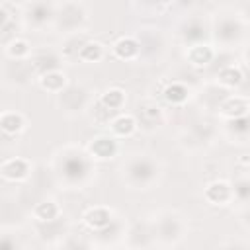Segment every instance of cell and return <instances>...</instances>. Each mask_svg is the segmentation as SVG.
<instances>
[{
	"label": "cell",
	"mask_w": 250,
	"mask_h": 250,
	"mask_svg": "<svg viewBox=\"0 0 250 250\" xmlns=\"http://www.w3.org/2000/svg\"><path fill=\"white\" fill-rule=\"evenodd\" d=\"M16 246H20V242L16 240V236L2 232V236H0V248H16Z\"/></svg>",
	"instance_id": "cell-37"
},
{
	"label": "cell",
	"mask_w": 250,
	"mask_h": 250,
	"mask_svg": "<svg viewBox=\"0 0 250 250\" xmlns=\"http://www.w3.org/2000/svg\"><path fill=\"white\" fill-rule=\"evenodd\" d=\"M148 221H150L156 244L174 246L188 234V221L176 209H160Z\"/></svg>",
	"instance_id": "cell-3"
},
{
	"label": "cell",
	"mask_w": 250,
	"mask_h": 250,
	"mask_svg": "<svg viewBox=\"0 0 250 250\" xmlns=\"http://www.w3.org/2000/svg\"><path fill=\"white\" fill-rule=\"evenodd\" d=\"M203 197L211 205H229V203H232V186L225 180H215V182L207 184Z\"/></svg>",
	"instance_id": "cell-19"
},
{
	"label": "cell",
	"mask_w": 250,
	"mask_h": 250,
	"mask_svg": "<svg viewBox=\"0 0 250 250\" xmlns=\"http://www.w3.org/2000/svg\"><path fill=\"white\" fill-rule=\"evenodd\" d=\"M98 102H100L104 107H107V109L119 113L121 107H123V104H125V92L119 90V88H109V90H105V92L98 98Z\"/></svg>",
	"instance_id": "cell-29"
},
{
	"label": "cell",
	"mask_w": 250,
	"mask_h": 250,
	"mask_svg": "<svg viewBox=\"0 0 250 250\" xmlns=\"http://www.w3.org/2000/svg\"><path fill=\"white\" fill-rule=\"evenodd\" d=\"M29 53H31V47L21 37H12L6 43V55H8V59H27Z\"/></svg>",
	"instance_id": "cell-34"
},
{
	"label": "cell",
	"mask_w": 250,
	"mask_h": 250,
	"mask_svg": "<svg viewBox=\"0 0 250 250\" xmlns=\"http://www.w3.org/2000/svg\"><path fill=\"white\" fill-rule=\"evenodd\" d=\"M4 78L12 86H27L35 74L27 59H10L4 66Z\"/></svg>",
	"instance_id": "cell-13"
},
{
	"label": "cell",
	"mask_w": 250,
	"mask_h": 250,
	"mask_svg": "<svg viewBox=\"0 0 250 250\" xmlns=\"http://www.w3.org/2000/svg\"><path fill=\"white\" fill-rule=\"evenodd\" d=\"M219 115L223 119H234V117L248 115V98L244 94L225 96L219 104Z\"/></svg>",
	"instance_id": "cell-18"
},
{
	"label": "cell",
	"mask_w": 250,
	"mask_h": 250,
	"mask_svg": "<svg viewBox=\"0 0 250 250\" xmlns=\"http://www.w3.org/2000/svg\"><path fill=\"white\" fill-rule=\"evenodd\" d=\"M29 64H31V70L35 74V78H39L41 74L49 72V70H55V68H61V53L53 51V49H47V47H41V49H31L29 57H27Z\"/></svg>",
	"instance_id": "cell-11"
},
{
	"label": "cell",
	"mask_w": 250,
	"mask_h": 250,
	"mask_svg": "<svg viewBox=\"0 0 250 250\" xmlns=\"http://www.w3.org/2000/svg\"><path fill=\"white\" fill-rule=\"evenodd\" d=\"M107 127L115 139H123V137H131L137 131V121H135V115L119 111L113 115V119L107 123Z\"/></svg>",
	"instance_id": "cell-23"
},
{
	"label": "cell",
	"mask_w": 250,
	"mask_h": 250,
	"mask_svg": "<svg viewBox=\"0 0 250 250\" xmlns=\"http://www.w3.org/2000/svg\"><path fill=\"white\" fill-rule=\"evenodd\" d=\"M55 4L51 0H31L23 10V21L27 27L43 29L49 23H53Z\"/></svg>",
	"instance_id": "cell-9"
},
{
	"label": "cell",
	"mask_w": 250,
	"mask_h": 250,
	"mask_svg": "<svg viewBox=\"0 0 250 250\" xmlns=\"http://www.w3.org/2000/svg\"><path fill=\"white\" fill-rule=\"evenodd\" d=\"M209 31L213 35V39L223 45V47H232L236 43H240L246 35V20L240 18L234 12H219L211 25Z\"/></svg>",
	"instance_id": "cell-4"
},
{
	"label": "cell",
	"mask_w": 250,
	"mask_h": 250,
	"mask_svg": "<svg viewBox=\"0 0 250 250\" xmlns=\"http://www.w3.org/2000/svg\"><path fill=\"white\" fill-rule=\"evenodd\" d=\"M135 39L139 43V59L148 61V62L154 61V59H160L164 49H166V39H164L162 31L156 29V27H143V29H139Z\"/></svg>",
	"instance_id": "cell-7"
},
{
	"label": "cell",
	"mask_w": 250,
	"mask_h": 250,
	"mask_svg": "<svg viewBox=\"0 0 250 250\" xmlns=\"http://www.w3.org/2000/svg\"><path fill=\"white\" fill-rule=\"evenodd\" d=\"M94 102V96L92 92L84 86V84H66L59 94H57V105L62 113L74 117V115H80L84 111L90 109Z\"/></svg>",
	"instance_id": "cell-6"
},
{
	"label": "cell",
	"mask_w": 250,
	"mask_h": 250,
	"mask_svg": "<svg viewBox=\"0 0 250 250\" xmlns=\"http://www.w3.org/2000/svg\"><path fill=\"white\" fill-rule=\"evenodd\" d=\"M248 191H250V182L246 178V174H242L238 180H234L232 184V201H238L242 205H246L248 201Z\"/></svg>",
	"instance_id": "cell-35"
},
{
	"label": "cell",
	"mask_w": 250,
	"mask_h": 250,
	"mask_svg": "<svg viewBox=\"0 0 250 250\" xmlns=\"http://www.w3.org/2000/svg\"><path fill=\"white\" fill-rule=\"evenodd\" d=\"M227 135L234 141H240L244 143L248 139V117L242 115V117H234V119H227V127H225Z\"/></svg>",
	"instance_id": "cell-30"
},
{
	"label": "cell",
	"mask_w": 250,
	"mask_h": 250,
	"mask_svg": "<svg viewBox=\"0 0 250 250\" xmlns=\"http://www.w3.org/2000/svg\"><path fill=\"white\" fill-rule=\"evenodd\" d=\"M37 82H39V86H41L43 90H47V92H51V94H59V92L68 84V78H66V74H64L61 68H55V70H49V72L41 74V76L37 78Z\"/></svg>",
	"instance_id": "cell-25"
},
{
	"label": "cell",
	"mask_w": 250,
	"mask_h": 250,
	"mask_svg": "<svg viewBox=\"0 0 250 250\" xmlns=\"http://www.w3.org/2000/svg\"><path fill=\"white\" fill-rule=\"evenodd\" d=\"M244 78H246V70H242L236 64H227L219 70L217 84H221L223 88H236Z\"/></svg>",
	"instance_id": "cell-26"
},
{
	"label": "cell",
	"mask_w": 250,
	"mask_h": 250,
	"mask_svg": "<svg viewBox=\"0 0 250 250\" xmlns=\"http://www.w3.org/2000/svg\"><path fill=\"white\" fill-rule=\"evenodd\" d=\"M92 37L82 29V31H72V33H64V39H62V43H61V57L64 59V61H68V62H72V61H78V53H80V49L90 41Z\"/></svg>",
	"instance_id": "cell-17"
},
{
	"label": "cell",
	"mask_w": 250,
	"mask_h": 250,
	"mask_svg": "<svg viewBox=\"0 0 250 250\" xmlns=\"http://www.w3.org/2000/svg\"><path fill=\"white\" fill-rule=\"evenodd\" d=\"M51 174L57 184L80 189L88 186L96 176V162L86 148L66 145L53 154Z\"/></svg>",
	"instance_id": "cell-1"
},
{
	"label": "cell",
	"mask_w": 250,
	"mask_h": 250,
	"mask_svg": "<svg viewBox=\"0 0 250 250\" xmlns=\"http://www.w3.org/2000/svg\"><path fill=\"white\" fill-rule=\"evenodd\" d=\"M184 57H186V61H188L191 66L203 68V66H207L209 62H213V59H215V49H213L211 45H207V43H195V45H189V47L186 49Z\"/></svg>",
	"instance_id": "cell-21"
},
{
	"label": "cell",
	"mask_w": 250,
	"mask_h": 250,
	"mask_svg": "<svg viewBox=\"0 0 250 250\" xmlns=\"http://www.w3.org/2000/svg\"><path fill=\"white\" fill-rule=\"evenodd\" d=\"M162 94H164V100H166L168 104L176 105V107L184 105V104L189 100V90H188V86H186L184 82H178V80L172 82V84H168Z\"/></svg>",
	"instance_id": "cell-28"
},
{
	"label": "cell",
	"mask_w": 250,
	"mask_h": 250,
	"mask_svg": "<svg viewBox=\"0 0 250 250\" xmlns=\"http://www.w3.org/2000/svg\"><path fill=\"white\" fill-rule=\"evenodd\" d=\"M31 215H33L35 221H51V219H55V217L61 215V207L57 205L55 199L45 197V199H41V201H37L33 205Z\"/></svg>",
	"instance_id": "cell-27"
},
{
	"label": "cell",
	"mask_w": 250,
	"mask_h": 250,
	"mask_svg": "<svg viewBox=\"0 0 250 250\" xmlns=\"http://www.w3.org/2000/svg\"><path fill=\"white\" fill-rule=\"evenodd\" d=\"M55 246H62V248H90L94 246V238H88V234H82V232H66Z\"/></svg>",
	"instance_id": "cell-32"
},
{
	"label": "cell",
	"mask_w": 250,
	"mask_h": 250,
	"mask_svg": "<svg viewBox=\"0 0 250 250\" xmlns=\"http://www.w3.org/2000/svg\"><path fill=\"white\" fill-rule=\"evenodd\" d=\"M115 213L109 209V207H104V205H96V207H90L84 215H82V221L84 225L92 230V232H98L102 229H105L111 221H113Z\"/></svg>",
	"instance_id": "cell-20"
},
{
	"label": "cell",
	"mask_w": 250,
	"mask_h": 250,
	"mask_svg": "<svg viewBox=\"0 0 250 250\" xmlns=\"http://www.w3.org/2000/svg\"><path fill=\"white\" fill-rule=\"evenodd\" d=\"M10 23H12V21H10V14H8V10H6L4 6H0V31L6 29Z\"/></svg>",
	"instance_id": "cell-38"
},
{
	"label": "cell",
	"mask_w": 250,
	"mask_h": 250,
	"mask_svg": "<svg viewBox=\"0 0 250 250\" xmlns=\"http://www.w3.org/2000/svg\"><path fill=\"white\" fill-rule=\"evenodd\" d=\"M25 129V117L20 111H0V135L6 139L18 137Z\"/></svg>",
	"instance_id": "cell-22"
},
{
	"label": "cell",
	"mask_w": 250,
	"mask_h": 250,
	"mask_svg": "<svg viewBox=\"0 0 250 250\" xmlns=\"http://www.w3.org/2000/svg\"><path fill=\"white\" fill-rule=\"evenodd\" d=\"M207 33H209V25L201 18H195V16L184 20L180 23V29H178V37L186 47L195 45V43H203Z\"/></svg>",
	"instance_id": "cell-12"
},
{
	"label": "cell",
	"mask_w": 250,
	"mask_h": 250,
	"mask_svg": "<svg viewBox=\"0 0 250 250\" xmlns=\"http://www.w3.org/2000/svg\"><path fill=\"white\" fill-rule=\"evenodd\" d=\"M33 227H35L37 236H39L41 240L53 244V246L70 230V227H68V223L62 219V215H59V217H55V219H51V221H35Z\"/></svg>",
	"instance_id": "cell-14"
},
{
	"label": "cell",
	"mask_w": 250,
	"mask_h": 250,
	"mask_svg": "<svg viewBox=\"0 0 250 250\" xmlns=\"http://www.w3.org/2000/svg\"><path fill=\"white\" fill-rule=\"evenodd\" d=\"M113 55L121 61H137L139 59V43L135 37L127 35V37H119L113 47H111Z\"/></svg>",
	"instance_id": "cell-24"
},
{
	"label": "cell",
	"mask_w": 250,
	"mask_h": 250,
	"mask_svg": "<svg viewBox=\"0 0 250 250\" xmlns=\"http://www.w3.org/2000/svg\"><path fill=\"white\" fill-rule=\"evenodd\" d=\"M86 150L94 160H109L119 152V145L113 135H98L86 145Z\"/></svg>",
	"instance_id": "cell-15"
},
{
	"label": "cell",
	"mask_w": 250,
	"mask_h": 250,
	"mask_svg": "<svg viewBox=\"0 0 250 250\" xmlns=\"http://www.w3.org/2000/svg\"><path fill=\"white\" fill-rule=\"evenodd\" d=\"M189 135H191V143H193V145H203L205 141H211V139H213L215 127H213L207 119L195 121V123H191V127H189Z\"/></svg>",
	"instance_id": "cell-31"
},
{
	"label": "cell",
	"mask_w": 250,
	"mask_h": 250,
	"mask_svg": "<svg viewBox=\"0 0 250 250\" xmlns=\"http://www.w3.org/2000/svg\"><path fill=\"white\" fill-rule=\"evenodd\" d=\"M133 115H135V121H137V129H143L145 133H152V131L160 129L166 121L164 109L150 98L139 102Z\"/></svg>",
	"instance_id": "cell-8"
},
{
	"label": "cell",
	"mask_w": 250,
	"mask_h": 250,
	"mask_svg": "<svg viewBox=\"0 0 250 250\" xmlns=\"http://www.w3.org/2000/svg\"><path fill=\"white\" fill-rule=\"evenodd\" d=\"M33 166L27 158H8L0 164V176L8 182H25L33 172Z\"/></svg>",
	"instance_id": "cell-16"
},
{
	"label": "cell",
	"mask_w": 250,
	"mask_h": 250,
	"mask_svg": "<svg viewBox=\"0 0 250 250\" xmlns=\"http://www.w3.org/2000/svg\"><path fill=\"white\" fill-rule=\"evenodd\" d=\"M121 180L129 189H152L162 178V164L148 152H131L123 160Z\"/></svg>",
	"instance_id": "cell-2"
},
{
	"label": "cell",
	"mask_w": 250,
	"mask_h": 250,
	"mask_svg": "<svg viewBox=\"0 0 250 250\" xmlns=\"http://www.w3.org/2000/svg\"><path fill=\"white\" fill-rule=\"evenodd\" d=\"M104 45L102 43H98V41H94V39H90L82 49H80V53H78V61H82V62H98V61H102L104 59Z\"/></svg>",
	"instance_id": "cell-33"
},
{
	"label": "cell",
	"mask_w": 250,
	"mask_h": 250,
	"mask_svg": "<svg viewBox=\"0 0 250 250\" xmlns=\"http://www.w3.org/2000/svg\"><path fill=\"white\" fill-rule=\"evenodd\" d=\"M172 4V0H135V8L143 10V12H150V14H158L162 10H166Z\"/></svg>",
	"instance_id": "cell-36"
},
{
	"label": "cell",
	"mask_w": 250,
	"mask_h": 250,
	"mask_svg": "<svg viewBox=\"0 0 250 250\" xmlns=\"http://www.w3.org/2000/svg\"><path fill=\"white\" fill-rule=\"evenodd\" d=\"M123 240H125V244L129 248H150V246H156L154 232H152V227H150L148 219L135 221L133 225L125 227Z\"/></svg>",
	"instance_id": "cell-10"
},
{
	"label": "cell",
	"mask_w": 250,
	"mask_h": 250,
	"mask_svg": "<svg viewBox=\"0 0 250 250\" xmlns=\"http://www.w3.org/2000/svg\"><path fill=\"white\" fill-rule=\"evenodd\" d=\"M86 21H88V12L80 0H62L59 6H55L53 27L62 35L72 31H82Z\"/></svg>",
	"instance_id": "cell-5"
}]
</instances>
